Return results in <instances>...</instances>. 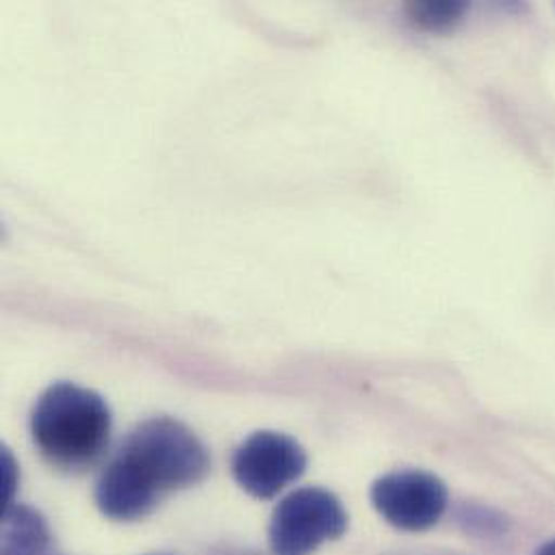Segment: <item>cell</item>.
Here are the masks:
<instances>
[{"label":"cell","mask_w":555,"mask_h":555,"mask_svg":"<svg viewBox=\"0 0 555 555\" xmlns=\"http://www.w3.org/2000/svg\"><path fill=\"white\" fill-rule=\"evenodd\" d=\"M210 454L182 422L152 417L139 424L95 485V504L113 521H139L173 491L199 485Z\"/></svg>","instance_id":"6da1fadb"},{"label":"cell","mask_w":555,"mask_h":555,"mask_svg":"<svg viewBox=\"0 0 555 555\" xmlns=\"http://www.w3.org/2000/svg\"><path fill=\"white\" fill-rule=\"evenodd\" d=\"M113 417L106 400L74 383L50 385L30 413V437L56 469L85 472L108 448Z\"/></svg>","instance_id":"7a4b0ae2"},{"label":"cell","mask_w":555,"mask_h":555,"mask_svg":"<svg viewBox=\"0 0 555 555\" xmlns=\"http://www.w3.org/2000/svg\"><path fill=\"white\" fill-rule=\"evenodd\" d=\"M348 515L341 502L318 487H307L289 493L279 502L269 543L275 555H311L328 541L344 537Z\"/></svg>","instance_id":"3957f363"},{"label":"cell","mask_w":555,"mask_h":555,"mask_svg":"<svg viewBox=\"0 0 555 555\" xmlns=\"http://www.w3.org/2000/svg\"><path fill=\"white\" fill-rule=\"evenodd\" d=\"M307 469L302 446L275 430L254 433L232 459V474L243 491L258 500H273Z\"/></svg>","instance_id":"277c9868"},{"label":"cell","mask_w":555,"mask_h":555,"mask_svg":"<svg viewBox=\"0 0 555 555\" xmlns=\"http://www.w3.org/2000/svg\"><path fill=\"white\" fill-rule=\"evenodd\" d=\"M370 500L378 515L393 528L424 532L446 515L448 489L433 474L404 469L378 478L372 485Z\"/></svg>","instance_id":"5b68a950"},{"label":"cell","mask_w":555,"mask_h":555,"mask_svg":"<svg viewBox=\"0 0 555 555\" xmlns=\"http://www.w3.org/2000/svg\"><path fill=\"white\" fill-rule=\"evenodd\" d=\"M50 530L43 517L24 504H7L2 513V555H46Z\"/></svg>","instance_id":"8992f818"},{"label":"cell","mask_w":555,"mask_h":555,"mask_svg":"<svg viewBox=\"0 0 555 555\" xmlns=\"http://www.w3.org/2000/svg\"><path fill=\"white\" fill-rule=\"evenodd\" d=\"M467 11L465 2H411V20L426 30H448L461 22Z\"/></svg>","instance_id":"52a82bcc"},{"label":"cell","mask_w":555,"mask_h":555,"mask_svg":"<svg viewBox=\"0 0 555 555\" xmlns=\"http://www.w3.org/2000/svg\"><path fill=\"white\" fill-rule=\"evenodd\" d=\"M15 482H17L15 463H13L11 454H9V450H4V452H2V498H4V506L13 502Z\"/></svg>","instance_id":"ba28073f"},{"label":"cell","mask_w":555,"mask_h":555,"mask_svg":"<svg viewBox=\"0 0 555 555\" xmlns=\"http://www.w3.org/2000/svg\"><path fill=\"white\" fill-rule=\"evenodd\" d=\"M537 555H555V541L547 543V545H543V547L537 552Z\"/></svg>","instance_id":"9c48e42d"}]
</instances>
